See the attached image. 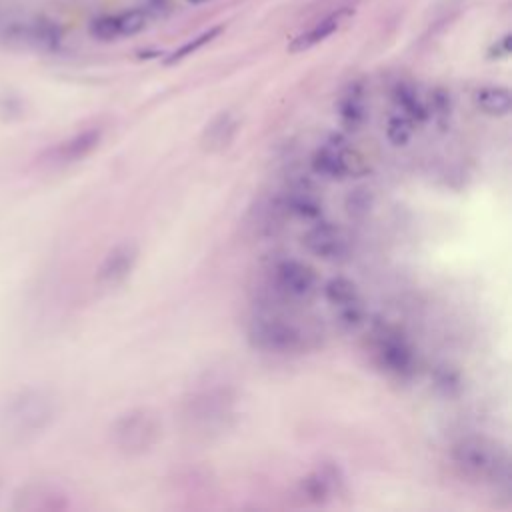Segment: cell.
I'll use <instances>...</instances> for the list:
<instances>
[{
  "label": "cell",
  "mask_w": 512,
  "mask_h": 512,
  "mask_svg": "<svg viewBox=\"0 0 512 512\" xmlns=\"http://www.w3.org/2000/svg\"><path fill=\"white\" fill-rule=\"evenodd\" d=\"M336 112L346 132L360 130L368 120V96L362 82H350L338 98Z\"/></svg>",
  "instance_id": "2e32d148"
},
{
  "label": "cell",
  "mask_w": 512,
  "mask_h": 512,
  "mask_svg": "<svg viewBox=\"0 0 512 512\" xmlns=\"http://www.w3.org/2000/svg\"><path fill=\"white\" fill-rule=\"evenodd\" d=\"M322 294L334 308L338 322L346 330H356L366 320V308L358 286L346 276H332L324 282Z\"/></svg>",
  "instance_id": "9c48e42d"
},
{
  "label": "cell",
  "mask_w": 512,
  "mask_h": 512,
  "mask_svg": "<svg viewBox=\"0 0 512 512\" xmlns=\"http://www.w3.org/2000/svg\"><path fill=\"white\" fill-rule=\"evenodd\" d=\"M138 256H140V250L134 242L126 240L112 246L96 270V282L106 288H114L122 284L132 274L138 262Z\"/></svg>",
  "instance_id": "5bb4252c"
},
{
  "label": "cell",
  "mask_w": 512,
  "mask_h": 512,
  "mask_svg": "<svg viewBox=\"0 0 512 512\" xmlns=\"http://www.w3.org/2000/svg\"><path fill=\"white\" fill-rule=\"evenodd\" d=\"M432 384L442 396L454 398L462 392L464 382H462V374L456 368H452L448 364H440L432 370Z\"/></svg>",
  "instance_id": "603a6c76"
},
{
  "label": "cell",
  "mask_w": 512,
  "mask_h": 512,
  "mask_svg": "<svg viewBox=\"0 0 512 512\" xmlns=\"http://www.w3.org/2000/svg\"><path fill=\"white\" fill-rule=\"evenodd\" d=\"M312 172L326 180H346L366 172L364 158L340 134L324 140L310 158Z\"/></svg>",
  "instance_id": "52a82bcc"
},
{
  "label": "cell",
  "mask_w": 512,
  "mask_h": 512,
  "mask_svg": "<svg viewBox=\"0 0 512 512\" xmlns=\"http://www.w3.org/2000/svg\"><path fill=\"white\" fill-rule=\"evenodd\" d=\"M10 12H12V8H10L6 2L0 0V32H2V28L6 26V22L12 18Z\"/></svg>",
  "instance_id": "f546056e"
},
{
  "label": "cell",
  "mask_w": 512,
  "mask_h": 512,
  "mask_svg": "<svg viewBox=\"0 0 512 512\" xmlns=\"http://www.w3.org/2000/svg\"><path fill=\"white\" fill-rule=\"evenodd\" d=\"M66 506V494L48 482H26L12 494V508L18 512H50Z\"/></svg>",
  "instance_id": "9a60e30c"
},
{
  "label": "cell",
  "mask_w": 512,
  "mask_h": 512,
  "mask_svg": "<svg viewBox=\"0 0 512 512\" xmlns=\"http://www.w3.org/2000/svg\"><path fill=\"white\" fill-rule=\"evenodd\" d=\"M428 120H432L440 130H446L450 126L452 118V98L450 92L444 88H434L428 98Z\"/></svg>",
  "instance_id": "7402d4cb"
},
{
  "label": "cell",
  "mask_w": 512,
  "mask_h": 512,
  "mask_svg": "<svg viewBox=\"0 0 512 512\" xmlns=\"http://www.w3.org/2000/svg\"><path fill=\"white\" fill-rule=\"evenodd\" d=\"M474 104L488 116H506L512 110V94L504 86H482L474 92Z\"/></svg>",
  "instance_id": "ffe728a7"
},
{
  "label": "cell",
  "mask_w": 512,
  "mask_h": 512,
  "mask_svg": "<svg viewBox=\"0 0 512 512\" xmlns=\"http://www.w3.org/2000/svg\"><path fill=\"white\" fill-rule=\"evenodd\" d=\"M0 36L14 44L34 50H54L62 40V30L56 22L44 16H16L6 22Z\"/></svg>",
  "instance_id": "ba28073f"
},
{
  "label": "cell",
  "mask_w": 512,
  "mask_h": 512,
  "mask_svg": "<svg viewBox=\"0 0 512 512\" xmlns=\"http://www.w3.org/2000/svg\"><path fill=\"white\" fill-rule=\"evenodd\" d=\"M266 288L278 304H304L320 290V280L308 262L280 256L266 268Z\"/></svg>",
  "instance_id": "277c9868"
},
{
  "label": "cell",
  "mask_w": 512,
  "mask_h": 512,
  "mask_svg": "<svg viewBox=\"0 0 512 512\" xmlns=\"http://www.w3.org/2000/svg\"><path fill=\"white\" fill-rule=\"evenodd\" d=\"M348 12H350V10H338V12H332L330 16H326V18H322V20L316 22L310 30H306V32L300 34V36H296V38L290 42L288 50H290V52H304V50H308V48H312V46L324 42L328 36H332V34L340 28V22H342L344 16H348Z\"/></svg>",
  "instance_id": "d6986e66"
},
{
  "label": "cell",
  "mask_w": 512,
  "mask_h": 512,
  "mask_svg": "<svg viewBox=\"0 0 512 512\" xmlns=\"http://www.w3.org/2000/svg\"><path fill=\"white\" fill-rule=\"evenodd\" d=\"M390 98H392V104L396 106V112L410 118L416 126L428 122L426 98H422V94L418 92V88L414 84L404 82V80L396 82L390 88Z\"/></svg>",
  "instance_id": "ac0fdd59"
},
{
  "label": "cell",
  "mask_w": 512,
  "mask_h": 512,
  "mask_svg": "<svg viewBox=\"0 0 512 512\" xmlns=\"http://www.w3.org/2000/svg\"><path fill=\"white\" fill-rule=\"evenodd\" d=\"M220 32H222V26H214V28H210V30H206V32H202V34H198L196 38H192V40H188V42H184L180 48H176L166 60H164V64H176V62H180V60H184L186 56H192L194 52H198L200 48H204L206 44H210L214 38H218L220 36Z\"/></svg>",
  "instance_id": "d4e9b609"
},
{
  "label": "cell",
  "mask_w": 512,
  "mask_h": 512,
  "mask_svg": "<svg viewBox=\"0 0 512 512\" xmlns=\"http://www.w3.org/2000/svg\"><path fill=\"white\" fill-rule=\"evenodd\" d=\"M236 130H238V120L230 112H222L206 126L202 134V144L208 150H222L232 142Z\"/></svg>",
  "instance_id": "44dd1931"
},
{
  "label": "cell",
  "mask_w": 512,
  "mask_h": 512,
  "mask_svg": "<svg viewBox=\"0 0 512 512\" xmlns=\"http://www.w3.org/2000/svg\"><path fill=\"white\" fill-rule=\"evenodd\" d=\"M246 334L252 348L266 354L290 356L302 354L314 346V334L278 306L258 310L250 318Z\"/></svg>",
  "instance_id": "7a4b0ae2"
},
{
  "label": "cell",
  "mask_w": 512,
  "mask_h": 512,
  "mask_svg": "<svg viewBox=\"0 0 512 512\" xmlns=\"http://www.w3.org/2000/svg\"><path fill=\"white\" fill-rule=\"evenodd\" d=\"M230 414H232V396L222 388L206 390L194 396L186 412L192 424L200 426L204 432L214 430L216 426H222L230 418Z\"/></svg>",
  "instance_id": "4fadbf2b"
},
{
  "label": "cell",
  "mask_w": 512,
  "mask_h": 512,
  "mask_svg": "<svg viewBox=\"0 0 512 512\" xmlns=\"http://www.w3.org/2000/svg\"><path fill=\"white\" fill-rule=\"evenodd\" d=\"M58 414L56 396L42 386H26L8 394L0 406V432L10 442H30L50 428Z\"/></svg>",
  "instance_id": "6da1fadb"
},
{
  "label": "cell",
  "mask_w": 512,
  "mask_h": 512,
  "mask_svg": "<svg viewBox=\"0 0 512 512\" xmlns=\"http://www.w3.org/2000/svg\"><path fill=\"white\" fill-rule=\"evenodd\" d=\"M370 208H372V194H370V190L356 188V190H352L348 194L346 210H348L350 216L362 218V216H366L370 212Z\"/></svg>",
  "instance_id": "83f0119b"
},
{
  "label": "cell",
  "mask_w": 512,
  "mask_h": 512,
  "mask_svg": "<svg viewBox=\"0 0 512 512\" xmlns=\"http://www.w3.org/2000/svg\"><path fill=\"white\" fill-rule=\"evenodd\" d=\"M416 124L400 112H394L386 120V138L394 146H404L412 140Z\"/></svg>",
  "instance_id": "cb8c5ba5"
},
{
  "label": "cell",
  "mask_w": 512,
  "mask_h": 512,
  "mask_svg": "<svg viewBox=\"0 0 512 512\" xmlns=\"http://www.w3.org/2000/svg\"><path fill=\"white\" fill-rule=\"evenodd\" d=\"M370 350L376 366L390 378L408 380L416 374V348L398 326L376 324L370 332Z\"/></svg>",
  "instance_id": "5b68a950"
},
{
  "label": "cell",
  "mask_w": 512,
  "mask_h": 512,
  "mask_svg": "<svg viewBox=\"0 0 512 512\" xmlns=\"http://www.w3.org/2000/svg\"><path fill=\"white\" fill-rule=\"evenodd\" d=\"M302 244L310 254L328 262L344 260L350 252V238L346 236V232L340 226L322 218L310 222V226L302 234Z\"/></svg>",
  "instance_id": "8fae6325"
},
{
  "label": "cell",
  "mask_w": 512,
  "mask_h": 512,
  "mask_svg": "<svg viewBox=\"0 0 512 512\" xmlns=\"http://www.w3.org/2000/svg\"><path fill=\"white\" fill-rule=\"evenodd\" d=\"M110 436L120 452L130 456L144 454L156 444L160 436V422L152 410L134 408L114 420Z\"/></svg>",
  "instance_id": "8992f818"
},
{
  "label": "cell",
  "mask_w": 512,
  "mask_h": 512,
  "mask_svg": "<svg viewBox=\"0 0 512 512\" xmlns=\"http://www.w3.org/2000/svg\"><path fill=\"white\" fill-rule=\"evenodd\" d=\"M340 486H342V478H340L338 468L320 466L300 480L298 490L306 502L324 504L340 492Z\"/></svg>",
  "instance_id": "e0dca14e"
},
{
  "label": "cell",
  "mask_w": 512,
  "mask_h": 512,
  "mask_svg": "<svg viewBox=\"0 0 512 512\" xmlns=\"http://www.w3.org/2000/svg\"><path fill=\"white\" fill-rule=\"evenodd\" d=\"M512 52V34H504L500 40H496L490 50H488V58L492 60H502L508 58Z\"/></svg>",
  "instance_id": "f1b7e54d"
},
{
  "label": "cell",
  "mask_w": 512,
  "mask_h": 512,
  "mask_svg": "<svg viewBox=\"0 0 512 512\" xmlns=\"http://www.w3.org/2000/svg\"><path fill=\"white\" fill-rule=\"evenodd\" d=\"M148 22V8H132L122 14H116L118 34L122 36H134L146 28Z\"/></svg>",
  "instance_id": "484cf974"
},
{
  "label": "cell",
  "mask_w": 512,
  "mask_h": 512,
  "mask_svg": "<svg viewBox=\"0 0 512 512\" xmlns=\"http://www.w3.org/2000/svg\"><path fill=\"white\" fill-rule=\"evenodd\" d=\"M278 216H290L304 222H316L324 214V202L318 192L304 180L290 182L272 204Z\"/></svg>",
  "instance_id": "30bf717a"
},
{
  "label": "cell",
  "mask_w": 512,
  "mask_h": 512,
  "mask_svg": "<svg viewBox=\"0 0 512 512\" xmlns=\"http://www.w3.org/2000/svg\"><path fill=\"white\" fill-rule=\"evenodd\" d=\"M100 140H102V130L100 128L80 130L74 136H68V138L60 140L58 144H54L52 148H48L42 154L40 164H46V166H52V168L76 164V162L84 160L86 156H90L98 148Z\"/></svg>",
  "instance_id": "7c38bea8"
},
{
  "label": "cell",
  "mask_w": 512,
  "mask_h": 512,
  "mask_svg": "<svg viewBox=\"0 0 512 512\" xmlns=\"http://www.w3.org/2000/svg\"><path fill=\"white\" fill-rule=\"evenodd\" d=\"M90 34H92V38H96L100 42H112V40L120 38L116 14H104V16L94 18L90 22Z\"/></svg>",
  "instance_id": "4316f807"
},
{
  "label": "cell",
  "mask_w": 512,
  "mask_h": 512,
  "mask_svg": "<svg viewBox=\"0 0 512 512\" xmlns=\"http://www.w3.org/2000/svg\"><path fill=\"white\" fill-rule=\"evenodd\" d=\"M188 2H192V4H200V2H206V0H188Z\"/></svg>",
  "instance_id": "4dcf8cb0"
},
{
  "label": "cell",
  "mask_w": 512,
  "mask_h": 512,
  "mask_svg": "<svg viewBox=\"0 0 512 512\" xmlns=\"http://www.w3.org/2000/svg\"><path fill=\"white\" fill-rule=\"evenodd\" d=\"M454 466L472 480L508 488L510 458L502 444L484 436H466L450 448Z\"/></svg>",
  "instance_id": "3957f363"
}]
</instances>
